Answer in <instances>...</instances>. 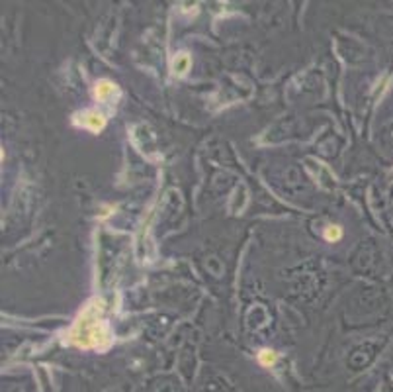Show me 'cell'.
<instances>
[{"label":"cell","mask_w":393,"mask_h":392,"mask_svg":"<svg viewBox=\"0 0 393 392\" xmlns=\"http://www.w3.org/2000/svg\"><path fill=\"white\" fill-rule=\"evenodd\" d=\"M172 69H174L176 75H184V73L190 69V57H188L186 53L176 55V59L172 61Z\"/></svg>","instance_id":"277c9868"},{"label":"cell","mask_w":393,"mask_h":392,"mask_svg":"<svg viewBox=\"0 0 393 392\" xmlns=\"http://www.w3.org/2000/svg\"><path fill=\"white\" fill-rule=\"evenodd\" d=\"M75 124L90 129V132H94V134H98V132H102L104 125H106V118L100 112H96V110H86V112L75 116Z\"/></svg>","instance_id":"7a4b0ae2"},{"label":"cell","mask_w":393,"mask_h":392,"mask_svg":"<svg viewBox=\"0 0 393 392\" xmlns=\"http://www.w3.org/2000/svg\"><path fill=\"white\" fill-rule=\"evenodd\" d=\"M258 361H260V365H264V367H272L276 363V353L270 351V349H262L258 353Z\"/></svg>","instance_id":"5b68a950"},{"label":"cell","mask_w":393,"mask_h":392,"mask_svg":"<svg viewBox=\"0 0 393 392\" xmlns=\"http://www.w3.org/2000/svg\"><path fill=\"white\" fill-rule=\"evenodd\" d=\"M67 341L78 349H98L104 351L112 345V333L104 320V300H90L73 324Z\"/></svg>","instance_id":"6da1fadb"},{"label":"cell","mask_w":393,"mask_h":392,"mask_svg":"<svg viewBox=\"0 0 393 392\" xmlns=\"http://www.w3.org/2000/svg\"><path fill=\"white\" fill-rule=\"evenodd\" d=\"M113 92H115V84H113V83H110V81H106V79L96 83L94 94H96V98H98L100 102H106Z\"/></svg>","instance_id":"3957f363"},{"label":"cell","mask_w":393,"mask_h":392,"mask_svg":"<svg viewBox=\"0 0 393 392\" xmlns=\"http://www.w3.org/2000/svg\"><path fill=\"white\" fill-rule=\"evenodd\" d=\"M340 237H342L340 226H329V227L325 229V239H327V241H338Z\"/></svg>","instance_id":"8992f818"}]
</instances>
